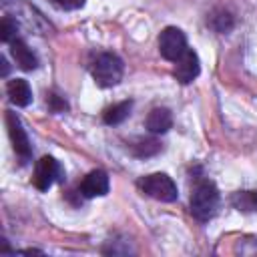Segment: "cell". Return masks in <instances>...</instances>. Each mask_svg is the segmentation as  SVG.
<instances>
[{
    "instance_id": "cell-1",
    "label": "cell",
    "mask_w": 257,
    "mask_h": 257,
    "mask_svg": "<svg viewBox=\"0 0 257 257\" xmlns=\"http://www.w3.org/2000/svg\"><path fill=\"white\" fill-rule=\"evenodd\" d=\"M219 203H221V195H219L215 183H211L207 179L197 181V185L193 187V193H191V215L197 221L205 223L217 215Z\"/></svg>"
},
{
    "instance_id": "cell-2",
    "label": "cell",
    "mask_w": 257,
    "mask_h": 257,
    "mask_svg": "<svg viewBox=\"0 0 257 257\" xmlns=\"http://www.w3.org/2000/svg\"><path fill=\"white\" fill-rule=\"evenodd\" d=\"M122 70H124L122 60L112 52H100L94 58L92 68H90L92 78L102 88H110V86L118 84L120 78H122Z\"/></svg>"
},
{
    "instance_id": "cell-3",
    "label": "cell",
    "mask_w": 257,
    "mask_h": 257,
    "mask_svg": "<svg viewBox=\"0 0 257 257\" xmlns=\"http://www.w3.org/2000/svg\"><path fill=\"white\" fill-rule=\"evenodd\" d=\"M139 187L145 195H149L157 201H163V203H173L179 197L175 181L165 173H153V175L143 177L139 181Z\"/></svg>"
},
{
    "instance_id": "cell-4",
    "label": "cell",
    "mask_w": 257,
    "mask_h": 257,
    "mask_svg": "<svg viewBox=\"0 0 257 257\" xmlns=\"http://www.w3.org/2000/svg\"><path fill=\"white\" fill-rule=\"evenodd\" d=\"M187 50V36L177 26H167L159 36V52L163 58L175 62Z\"/></svg>"
},
{
    "instance_id": "cell-5",
    "label": "cell",
    "mask_w": 257,
    "mask_h": 257,
    "mask_svg": "<svg viewBox=\"0 0 257 257\" xmlns=\"http://www.w3.org/2000/svg\"><path fill=\"white\" fill-rule=\"evenodd\" d=\"M6 126H8V135H10V141H12V147H14V153L18 155L20 163H26L30 161L32 157V147H30V139L18 118L16 112L12 110H6Z\"/></svg>"
},
{
    "instance_id": "cell-6",
    "label": "cell",
    "mask_w": 257,
    "mask_h": 257,
    "mask_svg": "<svg viewBox=\"0 0 257 257\" xmlns=\"http://www.w3.org/2000/svg\"><path fill=\"white\" fill-rule=\"evenodd\" d=\"M62 167L58 165L56 159L52 157H42L38 163H36V169H34V177H32V183L38 191H48L50 185L54 181H62Z\"/></svg>"
},
{
    "instance_id": "cell-7",
    "label": "cell",
    "mask_w": 257,
    "mask_h": 257,
    "mask_svg": "<svg viewBox=\"0 0 257 257\" xmlns=\"http://www.w3.org/2000/svg\"><path fill=\"white\" fill-rule=\"evenodd\" d=\"M199 72H201L199 56H197L193 50L187 48V50L183 52V56H181L179 60H175V70H173V74H175V78H177L179 82L189 84V82H193V80L199 76Z\"/></svg>"
},
{
    "instance_id": "cell-8",
    "label": "cell",
    "mask_w": 257,
    "mask_h": 257,
    "mask_svg": "<svg viewBox=\"0 0 257 257\" xmlns=\"http://www.w3.org/2000/svg\"><path fill=\"white\" fill-rule=\"evenodd\" d=\"M78 191H80V195L86 197V199L106 195V193H108V175H106L102 169L90 171V173L82 179Z\"/></svg>"
},
{
    "instance_id": "cell-9",
    "label": "cell",
    "mask_w": 257,
    "mask_h": 257,
    "mask_svg": "<svg viewBox=\"0 0 257 257\" xmlns=\"http://www.w3.org/2000/svg\"><path fill=\"white\" fill-rule=\"evenodd\" d=\"M145 124H147V128H149V133H153V135H163V133H167V131L173 126V114H171L169 108L157 106V108H153V110L149 112Z\"/></svg>"
},
{
    "instance_id": "cell-10",
    "label": "cell",
    "mask_w": 257,
    "mask_h": 257,
    "mask_svg": "<svg viewBox=\"0 0 257 257\" xmlns=\"http://www.w3.org/2000/svg\"><path fill=\"white\" fill-rule=\"evenodd\" d=\"M10 52H12L14 60H16V64H18L22 70H34V68L38 66L36 54L28 48V44H26L24 40H20V38L12 40V42H10Z\"/></svg>"
},
{
    "instance_id": "cell-11",
    "label": "cell",
    "mask_w": 257,
    "mask_h": 257,
    "mask_svg": "<svg viewBox=\"0 0 257 257\" xmlns=\"http://www.w3.org/2000/svg\"><path fill=\"white\" fill-rule=\"evenodd\" d=\"M6 92L10 96V100L16 104V106H28L32 102V90H30V84L24 80V78H14L6 84Z\"/></svg>"
},
{
    "instance_id": "cell-12",
    "label": "cell",
    "mask_w": 257,
    "mask_h": 257,
    "mask_svg": "<svg viewBox=\"0 0 257 257\" xmlns=\"http://www.w3.org/2000/svg\"><path fill=\"white\" fill-rule=\"evenodd\" d=\"M131 110H133V100L116 102L102 112V120H104V124H118L131 114Z\"/></svg>"
},
{
    "instance_id": "cell-13",
    "label": "cell",
    "mask_w": 257,
    "mask_h": 257,
    "mask_svg": "<svg viewBox=\"0 0 257 257\" xmlns=\"http://www.w3.org/2000/svg\"><path fill=\"white\" fill-rule=\"evenodd\" d=\"M231 205L241 213L257 211V191H237L231 195Z\"/></svg>"
},
{
    "instance_id": "cell-14",
    "label": "cell",
    "mask_w": 257,
    "mask_h": 257,
    "mask_svg": "<svg viewBox=\"0 0 257 257\" xmlns=\"http://www.w3.org/2000/svg\"><path fill=\"white\" fill-rule=\"evenodd\" d=\"M207 24H209V26H211L215 32H221V34H225V32H229V30L233 28L235 20H233V16H231L227 10L219 8V10H213V12L209 14V18H207Z\"/></svg>"
},
{
    "instance_id": "cell-15",
    "label": "cell",
    "mask_w": 257,
    "mask_h": 257,
    "mask_svg": "<svg viewBox=\"0 0 257 257\" xmlns=\"http://www.w3.org/2000/svg\"><path fill=\"white\" fill-rule=\"evenodd\" d=\"M161 151V143L157 139H139L133 145V153L137 157H153Z\"/></svg>"
},
{
    "instance_id": "cell-16",
    "label": "cell",
    "mask_w": 257,
    "mask_h": 257,
    "mask_svg": "<svg viewBox=\"0 0 257 257\" xmlns=\"http://www.w3.org/2000/svg\"><path fill=\"white\" fill-rule=\"evenodd\" d=\"M16 32H18V24L14 18L10 16H4L2 22H0V40L10 44L12 40H16Z\"/></svg>"
},
{
    "instance_id": "cell-17",
    "label": "cell",
    "mask_w": 257,
    "mask_h": 257,
    "mask_svg": "<svg viewBox=\"0 0 257 257\" xmlns=\"http://www.w3.org/2000/svg\"><path fill=\"white\" fill-rule=\"evenodd\" d=\"M46 102L50 104V108H52L54 112H60V110H66V108H68L66 100H64V98H60V96H58V94H54V92H50V94L46 96Z\"/></svg>"
},
{
    "instance_id": "cell-18",
    "label": "cell",
    "mask_w": 257,
    "mask_h": 257,
    "mask_svg": "<svg viewBox=\"0 0 257 257\" xmlns=\"http://www.w3.org/2000/svg\"><path fill=\"white\" fill-rule=\"evenodd\" d=\"M58 8H62V10H78V8H82L84 6V2L86 0H52Z\"/></svg>"
},
{
    "instance_id": "cell-19",
    "label": "cell",
    "mask_w": 257,
    "mask_h": 257,
    "mask_svg": "<svg viewBox=\"0 0 257 257\" xmlns=\"http://www.w3.org/2000/svg\"><path fill=\"white\" fill-rule=\"evenodd\" d=\"M0 62H2V76H6V74H8V62H6V58H4V56L0 58Z\"/></svg>"
}]
</instances>
